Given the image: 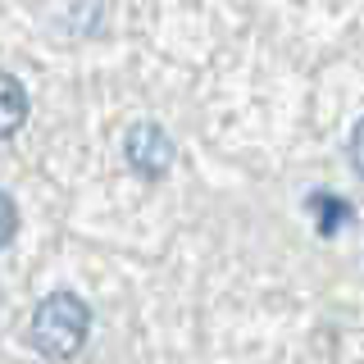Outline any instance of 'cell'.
Returning a JSON list of instances; mask_svg holds the SVG:
<instances>
[{
  "instance_id": "1",
  "label": "cell",
  "mask_w": 364,
  "mask_h": 364,
  "mask_svg": "<svg viewBox=\"0 0 364 364\" xmlns=\"http://www.w3.org/2000/svg\"><path fill=\"white\" fill-rule=\"evenodd\" d=\"M91 310L77 291H50L32 314V346L46 360H73L87 346Z\"/></svg>"
},
{
  "instance_id": "2",
  "label": "cell",
  "mask_w": 364,
  "mask_h": 364,
  "mask_svg": "<svg viewBox=\"0 0 364 364\" xmlns=\"http://www.w3.org/2000/svg\"><path fill=\"white\" fill-rule=\"evenodd\" d=\"M123 151H128V164L141 178H164L168 164H173V141H168V132L159 123H136L128 141H123Z\"/></svg>"
},
{
  "instance_id": "3",
  "label": "cell",
  "mask_w": 364,
  "mask_h": 364,
  "mask_svg": "<svg viewBox=\"0 0 364 364\" xmlns=\"http://www.w3.org/2000/svg\"><path fill=\"white\" fill-rule=\"evenodd\" d=\"M28 123V91L14 73L0 68V136H14Z\"/></svg>"
},
{
  "instance_id": "4",
  "label": "cell",
  "mask_w": 364,
  "mask_h": 364,
  "mask_svg": "<svg viewBox=\"0 0 364 364\" xmlns=\"http://www.w3.org/2000/svg\"><path fill=\"white\" fill-rule=\"evenodd\" d=\"M310 210L318 214V232H323V237H333L337 228L350 219V205H346V200H337V196H323V191H318V196L310 200Z\"/></svg>"
},
{
  "instance_id": "5",
  "label": "cell",
  "mask_w": 364,
  "mask_h": 364,
  "mask_svg": "<svg viewBox=\"0 0 364 364\" xmlns=\"http://www.w3.org/2000/svg\"><path fill=\"white\" fill-rule=\"evenodd\" d=\"M14 232H18V210H14V200L0 191V246L14 242Z\"/></svg>"
},
{
  "instance_id": "6",
  "label": "cell",
  "mask_w": 364,
  "mask_h": 364,
  "mask_svg": "<svg viewBox=\"0 0 364 364\" xmlns=\"http://www.w3.org/2000/svg\"><path fill=\"white\" fill-rule=\"evenodd\" d=\"M350 159H355L360 178H364V119L355 123V132H350Z\"/></svg>"
}]
</instances>
